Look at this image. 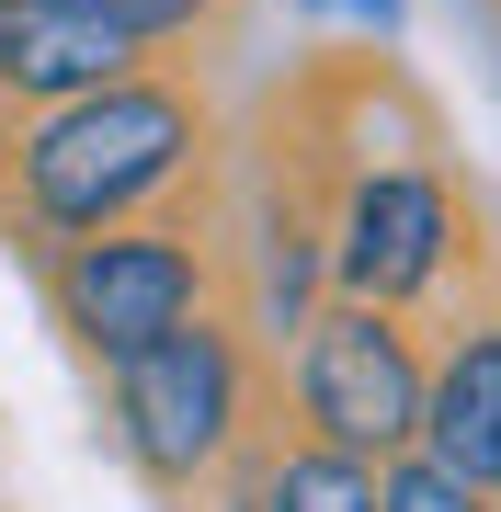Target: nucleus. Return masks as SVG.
Here are the masks:
<instances>
[{
	"instance_id": "423d86ee",
	"label": "nucleus",
	"mask_w": 501,
	"mask_h": 512,
	"mask_svg": "<svg viewBox=\"0 0 501 512\" xmlns=\"http://www.w3.org/2000/svg\"><path fill=\"white\" fill-rule=\"evenodd\" d=\"M149 69V46L103 12V0H0V103L46 114L80 92H114V80Z\"/></svg>"
},
{
	"instance_id": "7ed1b4c3",
	"label": "nucleus",
	"mask_w": 501,
	"mask_h": 512,
	"mask_svg": "<svg viewBox=\"0 0 501 512\" xmlns=\"http://www.w3.org/2000/svg\"><path fill=\"white\" fill-rule=\"evenodd\" d=\"M297 421L308 444H342V456L365 467H399L422 456V399H433V365L410 353L399 308H353V296H331L308 330H297Z\"/></svg>"
},
{
	"instance_id": "20e7f679",
	"label": "nucleus",
	"mask_w": 501,
	"mask_h": 512,
	"mask_svg": "<svg viewBox=\"0 0 501 512\" xmlns=\"http://www.w3.org/2000/svg\"><path fill=\"white\" fill-rule=\"evenodd\" d=\"M46 296H57V330H69L80 353H103V365H137L149 342L205 319V296H217V262H205V239L183 228H103V239H69V251H46Z\"/></svg>"
},
{
	"instance_id": "f8f14e48",
	"label": "nucleus",
	"mask_w": 501,
	"mask_h": 512,
	"mask_svg": "<svg viewBox=\"0 0 501 512\" xmlns=\"http://www.w3.org/2000/svg\"><path fill=\"white\" fill-rule=\"evenodd\" d=\"M205 512H262V501H251V490H228V501H205Z\"/></svg>"
},
{
	"instance_id": "6e6552de",
	"label": "nucleus",
	"mask_w": 501,
	"mask_h": 512,
	"mask_svg": "<svg viewBox=\"0 0 501 512\" xmlns=\"http://www.w3.org/2000/svg\"><path fill=\"white\" fill-rule=\"evenodd\" d=\"M251 501L262 512H388V467L342 456V444H274L251 467Z\"/></svg>"
},
{
	"instance_id": "39448f33",
	"label": "nucleus",
	"mask_w": 501,
	"mask_h": 512,
	"mask_svg": "<svg viewBox=\"0 0 501 512\" xmlns=\"http://www.w3.org/2000/svg\"><path fill=\"white\" fill-rule=\"evenodd\" d=\"M319 262H331V296H353V308H410V296H433L456 274V194H445V171H422V160L353 171Z\"/></svg>"
},
{
	"instance_id": "9b49d317",
	"label": "nucleus",
	"mask_w": 501,
	"mask_h": 512,
	"mask_svg": "<svg viewBox=\"0 0 501 512\" xmlns=\"http://www.w3.org/2000/svg\"><path fill=\"white\" fill-rule=\"evenodd\" d=\"M319 12H353V23H399V0H319Z\"/></svg>"
},
{
	"instance_id": "f03ea898",
	"label": "nucleus",
	"mask_w": 501,
	"mask_h": 512,
	"mask_svg": "<svg viewBox=\"0 0 501 512\" xmlns=\"http://www.w3.org/2000/svg\"><path fill=\"white\" fill-rule=\"evenodd\" d=\"M114 433H126L137 478H160V490L217 478L251 444V342L205 308L194 330H171L137 365H114Z\"/></svg>"
},
{
	"instance_id": "f257e3e1",
	"label": "nucleus",
	"mask_w": 501,
	"mask_h": 512,
	"mask_svg": "<svg viewBox=\"0 0 501 512\" xmlns=\"http://www.w3.org/2000/svg\"><path fill=\"white\" fill-rule=\"evenodd\" d=\"M12 217L69 251V239H103V228H137L160 194H183L205 171V103L183 80H114V92H80V103H46V114H12Z\"/></svg>"
},
{
	"instance_id": "9d476101",
	"label": "nucleus",
	"mask_w": 501,
	"mask_h": 512,
	"mask_svg": "<svg viewBox=\"0 0 501 512\" xmlns=\"http://www.w3.org/2000/svg\"><path fill=\"white\" fill-rule=\"evenodd\" d=\"M114 23H126L137 46H183V35H205V23L228 12V0H103Z\"/></svg>"
},
{
	"instance_id": "0eeeda50",
	"label": "nucleus",
	"mask_w": 501,
	"mask_h": 512,
	"mask_svg": "<svg viewBox=\"0 0 501 512\" xmlns=\"http://www.w3.org/2000/svg\"><path fill=\"white\" fill-rule=\"evenodd\" d=\"M422 456L445 478H467V490H501V319L445 342L433 399H422Z\"/></svg>"
},
{
	"instance_id": "1a4fd4ad",
	"label": "nucleus",
	"mask_w": 501,
	"mask_h": 512,
	"mask_svg": "<svg viewBox=\"0 0 501 512\" xmlns=\"http://www.w3.org/2000/svg\"><path fill=\"white\" fill-rule=\"evenodd\" d=\"M388 512H501V490H467V478H445L433 456H399L388 467Z\"/></svg>"
}]
</instances>
